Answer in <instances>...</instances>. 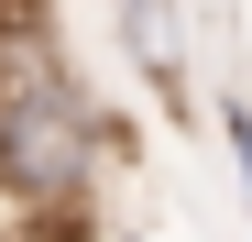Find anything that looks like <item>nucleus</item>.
Masks as SVG:
<instances>
[{
	"instance_id": "nucleus-1",
	"label": "nucleus",
	"mask_w": 252,
	"mask_h": 242,
	"mask_svg": "<svg viewBox=\"0 0 252 242\" xmlns=\"http://www.w3.org/2000/svg\"><path fill=\"white\" fill-rule=\"evenodd\" d=\"M110 22H121V55H132L164 99H187V77H176V0H110Z\"/></svg>"
},
{
	"instance_id": "nucleus-2",
	"label": "nucleus",
	"mask_w": 252,
	"mask_h": 242,
	"mask_svg": "<svg viewBox=\"0 0 252 242\" xmlns=\"http://www.w3.org/2000/svg\"><path fill=\"white\" fill-rule=\"evenodd\" d=\"M220 143H230V165H241V198H252V99H220Z\"/></svg>"
}]
</instances>
